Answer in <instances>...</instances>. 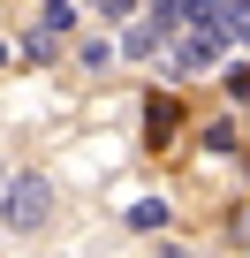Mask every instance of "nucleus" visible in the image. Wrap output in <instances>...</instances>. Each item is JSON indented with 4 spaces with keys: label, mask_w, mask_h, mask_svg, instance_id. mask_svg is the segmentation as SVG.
<instances>
[{
    "label": "nucleus",
    "mask_w": 250,
    "mask_h": 258,
    "mask_svg": "<svg viewBox=\"0 0 250 258\" xmlns=\"http://www.w3.org/2000/svg\"><path fill=\"white\" fill-rule=\"evenodd\" d=\"M242 38H250V23H242Z\"/></svg>",
    "instance_id": "obj_4"
},
{
    "label": "nucleus",
    "mask_w": 250,
    "mask_h": 258,
    "mask_svg": "<svg viewBox=\"0 0 250 258\" xmlns=\"http://www.w3.org/2000/svg\"><path fill=\"white\" fill-rule=\"evenodd\" d=\"M38 31L46 38H68L76 31V0H46V8H38Z\"/></svg>",
    "instance_id": "obj_2"
},
{
    "label": "nucleus",
    "mask_w": 250,
    "mask_h": 258,
    "mask_svg": "<svg viewBox=\"0 0 250 258\" xmlns=\"http://www.w3.org/2000/svg\"><path fill=\"white\" fill-rule=\"evenodd\" d=\"M76 61H84V69H106V61H114V46H106V38H84V46H76Z\"/></svg>",
    "instance_id": "obj_3"
},
{
    "label": "nucleus",
    "mask_w": 250,
    "mask_h": 258,
    "mask_svg": "<svg viewBox=\"0 0 250 258\" xmlns=\"http://www.w3.org/2000/svg\"><path fill=\"white\" fill-rule=\"evenodd\" d=\"M53 213V182L46 175H8V228L23 235V228H38Z\"/></svg>",
    "instance_id": "obj_1"
}]
</instances>
